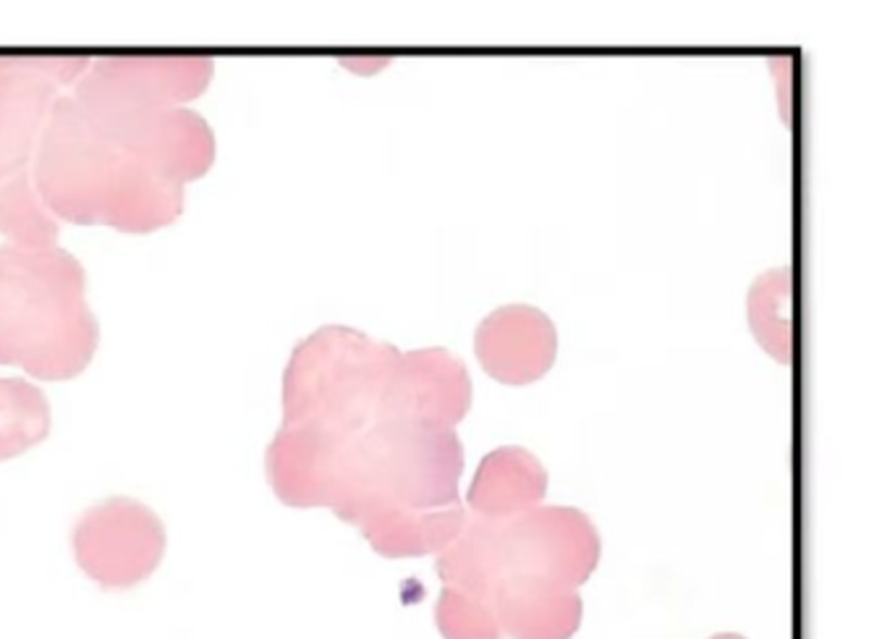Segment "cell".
I'll return each instance as SVG.
<instances>
[{"mask_svg": "<svg viewBox=\"0 0 895 639\" xmlns=\"http://www.w3.org/2000/svg\"><path fill=\"white\" fill-rule=\"evenodd\" d=\"M469 407L472 381L450 352L401 354L351 328H322L285 367L272 490L296 509H333L385 559L443 553L469 519L453 430Z\"/></svg>", "mask_w": 895, "mask_h": 639, "instance_id": "obj_1", "label": "cell"}, {"mask_svg": "<svg viewBox=\"0 0 895 639\" xmlns=\"http://www.w3.org/2000/svg\"><path fill=\"white\" fill-rule=\"evenodd\" d=\"M600 561V535L568 506L511 519L469 516L437 559L443 590L472 600L511 639H571L581 626L579 587Z\"/></svg>", "mask_w": 895, "mask_h": 639, "instance_id": "obj_2", "label": "cell"}, {"mask_svg": "<svg viewBox=\"0 0 895 639\" xmlns=\"http://www.w3.org/2000/svg\"><path fill=\"white\" fill-rule=\"evenodd\" d=\"M209 77V59L111 55L92 61L72 98L100 139L183 187L215 161L213 129L181 107L205 92Z\"/></svg>", "mask_w": 895, "mask_h": 639, "instance_id": "obj_3", "label": "cell"}, {"mask_svg": "<svg viewBox=\"0 0 895 639\" xmlns=\"http://www.w3.org/2000/svg\"><path fill=\"white\" fill-rule=\"evenodd\" d=\"M31 181L59 220L150 233L183 210V187L120 153L87 126L74 98L55 100L40 137Z\"/></svg>", "mask_w": 895, "mask_h": 639, "instance_id": "obj_4", "label": "cell"}, {"mask_svg": "<svg viewBox=\"0 0 895 639\" xmlns=\"http://www.w3.org/2000/svg\"><path fill=\"white\" fill-rule=\"evenodd\" d=\"M85 289V268L66 250L0 246V365L37 381L81 375L100 344Z\"/></svg>", "mask_w": 895, "mask_h": 639, "instance_id": "obj_5", "label": "cell"}, {"mask_svg": "<svg viewBox=\"0 0 895 639\" xmlns=\"http://www.w3.org/2000/svg\"><path fill=\"white\" fill-rule=\"evenodd\" d=\"M74 559L103 590H129L155 574L165 555V527L150 506L107 498L76 519Z\"/></svg>", "mask_w": 895, "mask_h": 639, "instance_id": "obj_6", "label": "cell"}, {"mask_svg": "<svg viewBox=\"0 0 895 639\" xmlns=\"http://www.w3.org/2000/svg\"><path fill=\"white\" fill-rule=\"evenodd\" d=\"M558 335L548 315L513 305L493 312L477 331V357L487 375L506 385L535 383L555 362Z\"/></svg>", "mask_w": 895, "mask_h": 639, "instance_id": "obj_7", "label": "cell"}, {"mask_svg": "<svg viewBox=\"0 0 895 639\" xmlns=\"http://www.w3.org/2000/svg\"><path fill=\"white\" fill-rule=\"evenodd\" d=\"M548 493V472L524 448H498L482 459L472 485H469V509L472 516L511 519L524 511L537 509Z\"/></svg>", "mask_w": 895, "mask_h": 639, "instance_id": "obj_8", "label": "cell"}, {"mask_svg": "<svg viewBox=\"0 0 895 639\" xmlns=\"http://www.w3.org/2000/svg\"><path fill=\"white\" fill-rule=\"evenodd\" d=\"M59 98V87L48 81L0 72V181L31 168Z\"/></svg>", "mask_w": 895, "mask_h": 639, "instance_id": "obj_9", "label": "cell"}, {"mask_svg": "<svg viewBox=\"0 0 895 639\" xmlns=\"http://www.w3.org/2000/svg\"><path fill=\"white\" fill-rule=\"evenodd\" d=\"M50 435V404L42 388L22 378H0V461L40 446Z\"/></svg>", "mask_w": 895, "mask_h": 639, "instance_id": "obj_10", "label": "cell"}, {"mask_svg": "<svg viewBox=\"0 0 895 639\" xmlns=\"http://www.w3.org/2000/svg\"><path fill=\"white\" fill-rule=\"evenodd\" d=\"M59 218L48 210L31 181V168L0 181V233L24 250H50L59 242Z\"/></svg>", "mask_w": 895, "mask_h": 639, "instance_id": "obj_11", "label": "cell"}, {"mask_svg": "<svg viewBox=\"0 0 895 639\" xmlns=\"http://www.w3.org/2000/svg\"><path fill=\"white\" fill-rule=\"evenodd\" d=\"M90 59H72V55H18V59H0V72L18 74V77L48 81L53 87L79 85V79L90 72Z\"/></svg>", "mask_w": 895, "mask_h": 639, "instance_id": "obj_12", "label": "cell"}, {"mask_svg": "<svg viewBox=\"0 0 895 639\" xmlns=\"http://www.w3.org/2000/svg\"><path fill=\"white\" fill-rule=\"evenodd\" d=\"M713 639H741V637H728V635H726V637H713Z\"/></svg>", "mask_w": 895, "mask_h": 639, "instance_id": "obj_13", "label": "cell"}]
</instances>
